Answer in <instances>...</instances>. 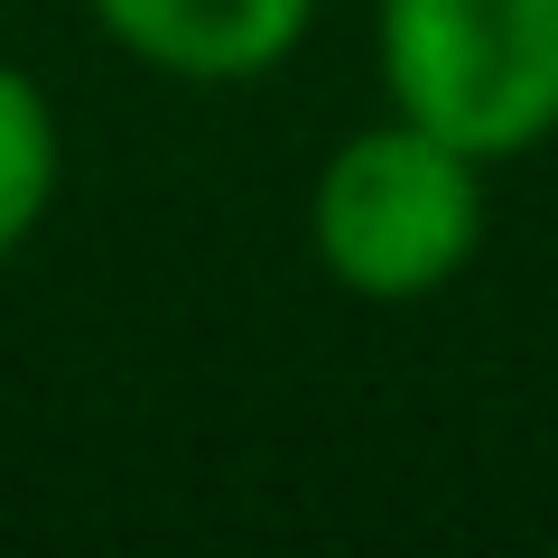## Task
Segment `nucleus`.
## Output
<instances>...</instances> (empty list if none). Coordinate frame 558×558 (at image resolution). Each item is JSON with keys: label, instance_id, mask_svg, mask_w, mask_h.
Returning <instances> with one entry per match:
<instances>
[{"label": "nucleus", "instance_id": "1", "mask_svg": "<svg viewBox=\"0 0 558 558\" xmlns=\"http://www.w3.org/2000/svg\"><path fill=\"white\" fill-rule=\"evenodd\" d=\"M484 215H494L484 159L391 112L326 149L307 186V252L344 299L410 307L465 279V260L484 252Z\"/></svg>", "mask_w": 558, "mask_h": 558}, {"label": "nucleus", "instance_id": "3", "mask_svg": "<svg viewBox=\"0 0 558 558\" xmlns=\"http://www.w3.org/2000/svg\"><path fill=\"white\" fill-rule=\"evenodd\" d=\"M94 28L149 75L178 84H252L299 57L317 0H84Z\"/></svg>", "mask_w": 558, "mask_h": 558}, {"label": "nucleus", "instance_id": "4", "mask_svg": "<svg viewBox=\"0 0 558 558\" xmlns=\"http://www.w3.org/2000/svg\"><path fill=\"white\" fill-rule=\"evenodd\" d=\"M65 186V131H57V102L28 65L0 57V270L38 242L47 205Z\"/></svg>", "mask_w": 558, "mask_h": 558}, {"label": "nucleus", "instance_id": "2", "mask_svg": "<svg viewBox=\"0 0 558 558\" xmlns=\"http://www.w3.org/2000/svg\"><path fill=\"white\" fill-rule=\"evenodd\" d=\"M381 102L502 168L558 140V0H381Z\"/></svg>", "mask_w": 558, "mask_h": 558}]
</instances>
